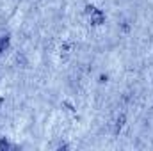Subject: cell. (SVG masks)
<instances>
[{"label":"cell","instance_id":"6da1fadb","mask_svg":"<svg viewBox=\"0 0 153 151\" xmlns=\"http://www.w3.org/2000/svg\"><path fill=\"white\" fill-rule=\"evenodd\" d=\"M89 21H91V25H94V27L103 25V23H105V13L94 7V9L89 13Z\"/></svg>","mask_w":153,"mask_h":151},{"label":"cell","instance_id":"7a4b0ae2","mask_svg":"<svg viewBox=\"0 0 153 151\" xmlns=\"http://www.w3.org/2000/svg\"><path fill=\"white\" fill-rule=\"evenodd\" d=\"M9 44H11V36L9 34H4V36H0V55L9 48Z\"/></svg>","mask_w":153,"mask_h":151},{"label":"cell","instance_id":"3957f363","mask_svg":"<svg viewBox=\"0 0 153 151\" xmlns=\"http://www.w3.org/2000/svg\"><path fill=\"white\" fill-rule=\"evenodd\" d=\"M123 126H125V115H119V117L116 119V124H114V133H119Z\"/></svg>","mask_w":153,"mask_h":151},{"label":"cell","instance_id":"277c9868","mask_svg":"<svg viewBox=\"0 0 153 151\" xmlns=\"http://www.w3.org/2000/svg\"><path fill=\"white\" fill-rule=\"evenodd\" d=\"M11 146H9V142L5 141V139H0V151H4V150H9Z\"/></svg>","mask_w":153,"mask_h":151},{"label":"cell","instance_id":"5b68a950","mask_svg":"<svg viewBox=\"0 0 153 151\" xmlns=\"http://www.w3.org/2000/svg\"><path fill=\"white\" fill-rule=\"evenodd\" d=\"M2 101H4V100H2V98H0V105H2Z\"/></svg>","mask_w":153,"mask_h":151}]
</instances>
